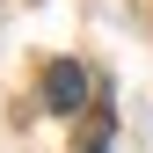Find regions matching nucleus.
I'll return each instance as SVG.
<instances>
[{"instance_id":"f257e3e1","label":"nucleus","mask_w":153,"mask_h":153,"mask_svg":"<svg viewBox=\"0 0 153 153\" xmlns=\"http://www.w3.org/2000/svg\"><path fill=\"white\" fill-rule=\"evenodd\" d=\"M80 102H95V95H88V73L73 66V59H51V66H44V109L73 117Z\"/></svg>"},{"instance_id":"f03ea898","label":"nucleus","mask_w":153,"mask_h":153,"mask_svg":"<svg viewBox=\"0 0 153 153\" xmlns=\"http://www.w3.org/2000/svg\"><path fill=\"white\" fill-rule=\"evenodd\" d=\"M73 153H109V102H88V124H80Z\"/></svg>"}]
</instances>
